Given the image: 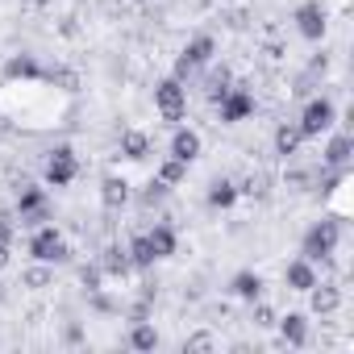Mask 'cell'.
<instances>
[{
	"label": "cell",
	"instance_id": "d6a6232c",
	"mask_svg": "<svg viewBox=\"0 0 354 354\" xmlns=\"http://www.w3.org/2000/svg\"><path fill=\"white\" fill-rule=\"evenodd\" d=\"M217 342H213V333H192L188 342H184V350H213Z\"/></svg>",
	"mask_w": 354,
	"mask_h": 354
},
{
	"label": "cell",
	"instance_id": "ac0fdd59",
	"mask_svg": "<svg viewBox=\"0 0 354 354\" xmlns=\"http://www.w3.org/2000/svg\"><path fill=\"white\" fill-rule=\"evenodd\" d=\"M279 333H283L288 346H304V342H308V321H304L300 313H288V317L279 321Z\"/></svg>",
	"mask_w": 354,
	"mask_h": 354
},
{
	"label": "cell",
	"instance_id": "1f68e13d",
	"mask_svg": "<svg viewBox=\"0 0 354 354\" xmlns=\"http://www.w3.org/2000/svg\"><path fill=\"white\" fill-rule=\"evenodd\" d=\"M250 304H254V300H250ZM254 325H259V329H271V325H275V308H271V304H254Z\"/></svg>",
	"mask_w": 354,
	"mask_h": 354
},
{
	"label": "cell",
	"instance_id": "e0dca14e",
	"mask_svg": "<svg viewBox=\"0 0 354 354\" xmlns=\"http://www.w3.org/2000/svg\"><path fill=\"white\" fill-rule=\"evenodd\" d=\"M300 142H304V133H300V125H279L275 129V154H283V158H292L296 150H300Z\"/></svg>",
	"mask_w": 354,
	"mask_h": 354
},
{
	"label": "cell",
	"instance_id": "6da1fadb",
	"mask_svg": "<svg viewBox=\"0 0 354 354\" xmlns=\"http://www.w3.org/2000/svg\"><path fill=\"white\" fill-rule=\"evenodd\" d=\"M30 254H34L38 263H67V259H71L63 234L50 230V225H38V230H34V238H30Z\"/></svg>",
	"mask_w": 354,
	"mask_h": 354
},
{
	"label": "cell",
	"instance_id": "4316f807",
	"mask_svg": "<svg viewBox=\"0 0 354 354\" xmlns=\"http://www.w3.org/2000/svg\"><path fill=\"white\" fill-rule=\"evenodd\" d=\"M5 71H9V80H34V75H38V63H34L30 55H13Z\"/></svg>",
	"mask_w": 354,
	"mask_h": 354
},
{
	"label": "cell",
	"instance_id": "7a4b0ae2",
	"mask_svg": "<svg viewBox=\"0 0 354 354\" xmlns=\"http://www.w3.org/2000/svg\"><path fill=\"white\" fill-rule=\"evenodd\" d=\"M154 104L162 113V121H184V109H188V88L180 80H162L154 84Z\"/></svg>",
	"mask_w": 354,
	"mask_h": 354
},
{
	"label": "cell",
	"instance_id": "2e32d148",
	"mask_svg": "<svg viewBox=\"0 0 354 354\" xmlns=\"http://www.w3.org/2000/svg\"><path fill=\"white\" fill-rule=\"evenodd\" d=\"M230 292H234L238 300H259V296H263V275H254V271H238L234 283H230Z\"/></svg>",
	"mask_w": 354,
	"mask_h": 354
},
{
	"label": "cell",
	"instance_id": "30bf717a",
	"mask_svg": "<svg viewBox=\"0 0 354 354\" xmlns=\"http://www.w3.org/2000/svg\"><path fill=\"white\" fill-rule=\"evenodd\" d=\"M171 158H180V162H196V158H201V133L180 129V133L171 138Z\"/></svg>",
	"mask_w": 354,
	"mask_h": 354
},
{
	"label": "cell",
	"instance_id": "cb8c5ba5",
	"mask_svg": "<svg viewBox=\"0 0 354 354\" xmlns=\"http://www.w3.org/2000/svg\"><path fill=\"white\" fill-rule=\"evenodd\" d=\"M230 88H234V75H230V67H217V71L209 75V92H205V96H209L213 104H221Z\"/></svg>",
	"mask_w": 354,
	"mask_h": 354
},
{
	"label": "cell",
	"instance_id": "44dd1931",
	"mask_svg": "<svg viewBox=\"0 0 354 354\" xmlns=\"http://www.w3.org/2000/svg\"><path fill=\"white\" fill-rule=\"evenodd\" d=\"M121 154H125V158H133V162H142V158L150 154V138H146V133H138V129L121 133Z\"/></svg>",
	"mask_w": 354,
	"mask_h": 354
},
{
	"label": "cell",
	"instance_id": "484cf974",
	"mask_svg": "<svg viewBox=\"0 0 354 354\" xmlns=\"http://www.w3.org/2000/svg\"><path fill=\"white\" fill-rule=\"evenodd\" d=\"M184 175H188V162H180V158H162V162H158V180H162L167 188H175Z\"/></svg>",
	"mask_w": 354,
	"mask_h": 354
},
{
	"label": "cell",
	"instance_id": "f1b7e54d",
	"mask_svg": "<svg viewBox=\"0 0 354 354\" xmlns=\"http://www.w3.org/2000/svg\"><path fill=\"white\" fill-rule=\"evenodd\" d=\"M162 201H167V184L154 175V180L142 188V205H146V209H154V205H162Z\"/></svg>",
	"mask_w": 354,
	"mask_h": 354
},
{
	"label": "cell",
	"instance_id": "8fae6325",
	"mask_svg": "<svg viewBox=\"0 0 354 354\" xmlns=\"http://www.w3.org/2000/svg\"><path fill=\"white\" fill-rule=\"evenodd\" d=\"M283 283H288L292 292H308V288L317 283V271H313V263H308V259H296V263H288V271H283Z\"/></svg>",
	"mask_w": 354,
	"mask_h": 354
},
{
	"label": "cell",
	"instance_id": "7c38bea8",
	"mask_svg": "<svg viewBox=\"0 0 354 354\" xmlns=\"http://www.w3.org/2000/svg\"><path fill=\"white\" fill-rule=\"evenodd\" d=\"M100 201H104V209H109V213L125 209V205H129V184H125V180H117V175H109V180L100 184Z\"/></svg>",
	"mask_w": 354,
	"mask_h": 354
},
{
	"label": "cell",
	"instance_id": "52a82bcc",
	"mask_svg": "<svg viewBox=\"0 0 354 354\" xmlns=\"http://www.w3.org/2000/svg\"><path fill=\"white\" fill-rule=\"evenodd\" d=\"M250 113H254V96L246 92V84H234L225 92V100H221V121L234 125V121H246Z\"/></svg>",
	"mask_w": 354,
	"mask_h": 354
},
{
	"label": "cell",
	"instance_id": "836d02e7",
	"mask_svg": "<svg viewBox=\"0 0 354 354\" xmlns=\"http://www.w3.org/2000/svg\"><path fill=\"white\" fill-rule=\"evenodd\" d=\"M55 80H59V84H63L67 92H75V88H80V75H75L71 67H59V71H55Z\"/></svg>",
	"mask_w": 354,
	"mask_h": 354
},
{
	"label": "cell",
	"instance_id": "9a60e30c",
	"mask_svg": "<svg viewBox=\"0 0 354 354\" xmlns=\"http://www.w3.org/2000/svg\"><path fill=\"white\" fill-rule=\"evenodd\" d=\"M350 133H337V138H329V146H325V154H321V162L325 167H333V171H342L346 167V158H350Z\"/></svg>",
	"mask_w": 354,
	"mask_h": 354
},
{
	"label": "cell",
	"instance_id": "d4e9b609",
	"mask_svg": "<svg viewBox=\"0 0 354 354\" xmlns=\"http://www.w3.org/2000/svg\"><path fill=\"white\" fill-rule=\"evenodd\" d=\"M129 346H133V350H154V346H158V333H154V325H146V321H133V329H129Z\"/></svg>",
	"mask_w": 354,
	"mask_h": 354
},
{
	"label": "cell",
	"instance_id": "d6986e66",
	"mask_svg": "<svg viewBox=\"0 0 354 354\" xmlns=\"http://www.w3.org/2000/svg\"><path fill=\"white\" fill-rule=\"evenodd\" d=\"M271 192V180H267V171H250L246 180L238 184V196H250V201H267Z\"/></svg>",
	"mask_w": 354,
	"mask_h": 354
},
{
	"label": "cell",
	"instance_id": "5bb4252c",
	"mask_svg": "<svg viewBox=\"0 0 354 354\" xmlns=\"http://www.w3.org/2000/svg\"><path fill=\"white\" fill-rule=\"evenodd\" d=\"M308 300H313V313H333L342 304V292H337V283H313Z\"/></svg>",
	"mask_w": 354,
	"mask_h": 354
},
{
	"label": "cell",
	"instance_id": "9c48e42d",
	"mask_svg": "<svg viewBox=\"0 0 354 354\" xmlns=\"http://www.w3.org/2000/svg\"><path fill=\"white\" fill-rule=\"evenodd\" d=\"M100 271L104 275H129L133 271V263H129V250L121 246V242H113V246H104V254H100Z\"/></svg>",
	"mask_w": 354,
	"mask_h": 354
},
{
	"label": "cell",
	"instance_id": "7402d4cb",
	"mask_svg": "<svg viewBox=\"0 0 354 354\" xmlns=\"http://www.w3.org/2000/svg\"><path fill=\"white\" fill-rule=\"evenodd\" d=\"M238 201V184H230V180H213L209 184V205L213 209H230Z\"/></svg>",
	"mask_w": 354,
	"mask_h": 354
},
{
	"label": "cell",
	"instance_id": "e575fe53",
	"mask_svg": "<svg viewBox=\"0 0 354 354\" xmlns=\"http://www.w3.org/2000/svg\"><path fill=\"white\" fill-rule=\"evenodd\" d=\"M63 342H71V346H75V342H84V329H80V325L71 321V325L63 329Z\"/></svg>",
	"mask_w": 354,
	"mask_h": 354
},
{
	"label": "cell",
	"instance_id": "4fadbf2b",
	"mask_svg": "<svg viewBox=\"0 0 354 354\" xmlns=\"http://www.w3.org/2000/svg\"><path fill=\"white\" fill-rule=\"evenodd\" d=\"M146 238L154 246V259H171L175 254V230H171V221H158L154 230H146Z\"/></svg>",
	"mask_w": 354,
	"mask_h": 354
},
{
	"label": "cell",
	"instance_id": "8992f818",
	"mask_svg": "<svg viewBox=\"0 0 354 354\" xmlns=\"http://www.w3.org/2000/svg\"><path fill=\"white\" fill-rule=\"evenodd\" d=\"M296 30H300L308 42H321V38H325V30H329V17H325V9L317 5V0H304V5L296 9Z\"/></svg>",
	"mask_w": 354,
	"mask_h": 354
},
{
	"label": "cell",
	"instance_id": "ba28073f",
	"mask_svg": "<svg viewBox=\"0 0 354 354\" xmlns=\"http://www.w3.org/2000/svg\"><path fill=\"white\" fill-rule=\"evenodd\" d=\"M333 125V104L329 100H308V109H304V117H300V133L304 138H317V133H325Z\"/></svg>",
	"mask_w": 354,
	"mask_h": 354
},
{
	"label": "cell",
	"instance_id": "f546056e",
	"mask_svg": "<svg viewBox=\"0 0 354 354\" xmlns=\"http://www.w3.org/2000/svg\"><path fill=\"white\" fill-rule=\"evenodd\" d=\"M80 283H84V292H88V296H92V292H100V283H104V271H100V263L84 267V271H80Z\"/></svg>",
	"mask_w": 354,
	"mask_h": 354
},
{
	"label": "cell",
	"instance_id": "ffe728a7",
	"mask_svg": "<svg viewBox=\"0 0 354 354\" xmlns=\"http://www.w3.org/2000/svg\"><path fill=\"white\" fill-rule=\"evenodd\" d=\"M213 50H217V42H213V38H205V34H201V38H192V42H188V46H184V59H188V63H192V67H205V63H209V59H213Z\"/></svg>",
	"mask_w": 354,
	"mask_h": 354
},
{
	"label": "cell",
	"instance_id": "8d00e7d4",
	"mask_svg": "<svg viewBox=\"0 0 354 354\" xmlns=\"http://www.w3.org/2000/svg\"><path fill=\"white\" fill-rule=\"evenodd\" d=\"M5 263H9V246H5V242H0V267H5Z\"/></svg>",
	"mask_w": 354,
	"mask_h": 354
},
{
	"label": "cell",
	"instance_id": "5b68a950",
	"mask_svg": "<svg viewBox=\"0 0 354 354\" xmlns=\"http://www.w3.org/2000/svg\"><path fill=\"white\" fill-rule=\"evenodd\" d=\"M75 175H80V158H75V150H71V146H55L50 158H46V184L67 188Z\"/></svg>",
	"mask_w": 354,
	"mask_h": 354
},
{
	"label": "cell",
	"instance_id": "d590c367",
	"mask_svg": "<svg viewBox=\"0 0 354 354\" xmlns=\"http://www.w3.org/2000/svg\"><path fill=\"white\" fill-rule=\"evenodd\" d=\"M129 317H133V321H146V317H150V304H146V300H142V304H133V313H129Z\"/></svg>",
	"mask_w": 354,
	"mask_h": 354
},
{
	"label": "cell",
	"instance_id": "4dcf8cb0",
	"mask_svg": "<svg viewBox=\"0 0 354 354\" xmlns=\"http://www.w3.org/2000/svg\"><path fill=\"white\" fill-rule=\"evenodd\" d=\"M13 234H17V217H13L9 209H0V242L9 246V242H13Z\"/></svg>",
	"mask_w": 354,
	"mask_h": 354
},
{
	"label": "cell",
	"instance_id": "277c9868",
	"mask_svg": "<svg viewBox=\"0 0 354 354\" xmlns=\"http://www.w3.org/2000/svg\"><path fill=\"white\" fill-rule=\"evenodd\" d=\"M17 217H21V225H30V230L46 225L50 209H46L42 188H34V184H21V188H17Z\"/></svg>",
	"mask_w": 354,
	"mask_h": 354
},
{
	"label": "cell",
	"instance_id": "3957f363",
	"mask_svg": "<svg viewBox=\"0 0 354 354\" xmlns=\"http://www.w3.org/2000/svg\"><path fill=\"white\" fill-rule=\"evenodd\" d=\"M333 250H337V221L313 225L308 238H304V259H308V263H329Z\"/></svg>",
	"mask_w": 354,
	"mask_h": 354
},
{
	"label": "cell",
	"instance_id": "83f0119b",
	"mask_svg": "<svg viewBox=\"0 0 354 354\" xmlns=\"http://www.w3.org/2000/svg\"><path fill=\"white\" fill-rule=\"evenodd\" d=\"M21 283H26V288H34V292H46V288L55 283V275H50V271L38 263V267H30V271L21 275Z\"/></svg>",
	"mask_w": 354,
	"mask_h": 354
},
{
	"label": "cell",
	"instance_id": "603a6c76",
	"mask_svg": "<svg viewBox=\"0 0 354 354\" xmlns=\"http://www.w3.org/2000/svg\"><path fill=\"white\" fill-rule=\"evenodd\" d=\"M125 250H129V263H133V267H154V246H150L146 234H133V242H129Z\"/></svg>",
	"mask_w": 354,
	"mask_h": 354
}]
</instances>
